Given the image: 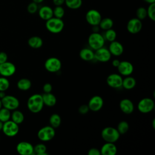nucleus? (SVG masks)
Wrapping results in <instances>:
<instances>
[{"instance_id": "obj_1", "label": "nucleus", "mask_w": 155, "mask_h": 155, "mask_svg": "<svg viewBox=\"0 0 155 155\" xmlns=\"http://www.w3.org/2000/svg\"><path fill=\"white\" fill-rule=\"evenodd\" d=\"M44 102L41 94H34L29 97L27 106L30 111L33 113H39L44 107Z\"/></svg>"}, {"instance_id": "obj_2", "label": "nucleus", "mask_w": 155, "mask_h": 155, "mask_svg": "<svg viewBox=\"0 0 155 155\" xmlns=\"http://www.w3.org/2000/svg\"><path fill=\"white\" fill-rule=\"evenodd\" d=\"M45 27L50 33H59L64 29V22L62 19L53 16L46 21Z\"/></svg>"}, {"instance_id": "obj_3", "label": "nucleus", "mask_w": 155, "mask_h": 155, "mask_svg": "<svg viewBox=\"0 0 155 155\" xmlns=\"http://www.w3.org/2000/svg\"><path fill=\"white\" fill-rule=\"evenodd\" d=\"M120 135L117 130L111 127H107L101 131V137L106 142L114 143L117 142Z\"/></svg>"}, {"instance_id": "obj_4", "label": "nucleus", "mask_w": 155, "mask_h": 155, "mask_svg": "<svg viewBox=\"0 0 155 155\" xmlns=\"http://www.w3.org/2000/svg\"><path fill=\"white\" fill-rule=\"evenodd\" d=\"M105 39L103 35L98 32H93L88 38V43L91 48L96 50L102 47L105 44Z\"/></svg>"}, {"instance_id": "obj_5", "label": "nucleus", "mask_w": 155, "mask_h": 155, "mask_svg": "<svg viewBox=\"0 0 155 155\" xmlns=\"http://www.w3.org/2000/svg\"><path fill=\"white\" fill-rule=\"evenodd\" d=\"M19 128L18 124L10 119L3 123L2 131L3 133L7 137H12L16 136L19 132Z\"/></svg>"}, {"instance_id": "obj_6", "label": "nucleus", "mask_w": 155, "mask_h": 155, "mask_svg": "<svg viewBox=\"0 0 155 155\" xmlns=\"http://www.w3.org/2000/svg\"><path fill=\"white\" fill-rule=\"evenodd\" d=\"M38 137L39 140L43 142H47L51 140L54 138L55 136L54 128L50 126H45L39 130L38 134Z\"/></svg>"}, {"instance_id": "obj_7", "label": "nucleus", "mask_w": 155, "mask_h": 155, "mask_svg": "<svg viewBox=\"0 0 155 155\" xmlns=\"http://www.w3.org/2000/svg\"><path fill=\"white\" fill-rule=\"evenodd\" d=\"M1 102L2 107L9 110L10 111H13L18 109L19 106V99L12 95H5L3 98L1 99Z\"/></svg>"}, {"instance_id": "obj_8", "label": "nucleus", "mask_w": 155, "mask_h": 155, "mask_svg": "<svg viewBox=\"0 0 155 155\" xmlns=\"http://www.w3.org/2000/svg\"><path fill=\"white\" fill-rule=\"evenodd\" d=\"M154 108V101L149 97H145L139 101L137 104L138 110L144 114L149 113L153 110Z\"/></svg>"}, {"instance_id": "obj_9", "label": "nucleus", "mask_w": 155, "mask_h": 155, "mask_svg": "<svg viewBox=\"0 0 155 155\" xmlns=\"http://www.w3.org/2000/svg\"><path fill=\"white\" fill-rule=\"evenodd\" d=\"M44 67L48 71L55 73L60 70L62 67V64L58 58L56 57H51L45 61Z\"/></svg>"}, {"instance_id": "obj_10", "label": "nucleus", "mask_w": 155, "mask_h": 155, "mask_svg": "<svg viewBox=\"0 0 155 155\" xmlns=\"http://www.w3.org/2000/svg\"><path fill=\"white\" fill-rule=\"evenodd\" d=\"M16 70V68L15 64L8 61L0 64V75L1 76L10 77L15 73Z\"/></svg>"}, {"instance_id": "obj_11", "label": "nucleus", "mask_w": 155, "mask_h": 155, "mask_svg": "<svg viewBox=\"0 0 155 155\" xmlns=\"http://www.w3.org/2000/svg\"><path fill=\"white\" fill-rule=\"evenodd\" d=\"M85 19L87 22L91 26L99 25L102 19V16L99 11L95 9L88 10L85 15Z\"/></svg>"}, {"instance_id": "obj_12", "label": "nucleus", "mask_w": 155, "mask_h": 155, "mask_svg": "<svg viewBox=\"0 0 155 155\" xmlns=\"http://www.w3.org/2000/svg\"><path fill=\"white\" fill-rule=\"evenodd\" d=\"M18 153L21 155H31L33 154V146L31 143L25 141L19 142L16 147Z\"/></svg>"}, {"instance_id": "obj_13", "label": "nucleus", "mask_w": 155, "mask_h": 155, "mask_svg": "<svg viewBox=\"0 0 155 155\" xmlns=\"http://www.w3.org/2000/svg\"><path fill=\"white\" fill-rule=\"evenodd\" d=\"M111 54L108 49L104 47L95 50L94 59L99 62H106L110 60Z\"/></svg>"}, {"instance_id": "obj_14", "label": "nucleus", "mask_w": 155, "mask_h": 155, "mask_svg": "<svg viewBox=\"0 0 155 155\" xmlns=\"http://www.w3.org/2000/svg\"><path fill=\"white\" fill-rule=\"evenodd\" d=\"M142 28V23L141 20L137 18H131L128 21L127 24V29L128 31L131 34H136L139 33Z\"/></svg>"}, {"instance_id": "obj_15", "label": "nucleus", "mask_w": 155, "mask_h": 155, "mask_svg": "<svg viewBox=\"0 0 155 155\" xmlns=\"http://www.w3.org/2000/svg\"><path fill=\"white\" fill-rule=\"evenodd\" d=\"M123 78L121 75L117 73H112L107 78V84L113 88H118L122 87Z\"/></svg>"}, {"instance_id": "obj_16", "label": "nucleus", "mask_w": 155, "mask_h": 155, "mask_svg": "<svg viewBox=\"0 0 155 155\" xmlns=\"http://www.w3.org/2000/svg\"><path fill=\"white\" fill-rule=\"evenodd\" d=\"M104 100L101 96L96 95L93 96L89 101L88 106L90 110L92 111H98L103 107Z\"/></svg>"}, {"instance_id": "obj_17", "label": "nucleus", "mask_w": 155, "mask_h": 155, "mask_svg": "<svg viewBox=\"0 0 155 155\" xmlns=\"http://www.w3.org/2000/svg\"><path fill=\"white\" fill-rule=\"evenodd\" d=\"M117 68L120 74L125 76L131 74L134 70L133 64L130 62L127 61H120Z\"/></svg>"}, {"instance_id": "obj_18", "label": "nucleus", "mask_w": 155, "mask_h": 155, "mask_svg": "<svg viewBox=\"0 0 155 155\" xmlns=\"http://www.w3.org/2000/svg\"><path fill=\"white\" fill-rule=\"evenodd\" d=\"M119 108L125 114H129L134 111V104L129 99H123L119 102Z\"/></svg>"}, {"instance_id": "obj_19", "label": "nucleus", "mask_w": 155, "mask_h": 155, "mask_svg": "<svg viewBox=\"0 0 155 155\" xmlns=\"http://www.w3.org/2000/svg\"><path fill=\"white\" fill-rule=\"evenodd\" d=\"M117 147L114 143L106 142L101 147L100 151L102 155H115L117 153Z\"/></svg>"}, {"instance_id": "obj_20", "label": "nucleus", "mask_w": 155, "mask_h": 155, "mask_svg": "<svg viewBox=\"0 0 155 155\" xmlns=\"http://www.w3.org/2000/svg\"><path fill=\"white\" fill-rule=\"evenodd\" d=\"M108 50L111 54V55H114L116 56H120L124 52V47L121 43L118 41H114L111 42Z\"/></svg>"}, {"instance_id": "obj_21", "label": "nucleus", "mask_w": 155, "mask_h": 155, "mask_svg": "<svg viewBox=\"0 0 155 155\" xmlns=\"http://www.w3.org/2000/svg\"><path fill=\"white\" fill-rule=\"evenodd\" d=\"M38 14L42 19L47 21L53 16V8L50 6L44 5L39 9Z\"/></svg>"}, {"instance_id": "obj_22", "label": "nucleus", "mask_w": 155, "mask_h": 155, "mask_svg": "<svg viewBox=\"0 0 155 155\" xmlns=\"http://www.w3.org/2000/svg\"><path fill=\"white\" fill-rule=\"evenodd\" d=\"M42 100L44 104L48 107H53L55 105L57 99L56 96L51 93H44L42 95Z\"/></svg>"}, {"instance_id": "obj_23", "label": "nucleus", "mask_w": 155, "mask_h": 155, "mask_svg": "<svg viewBox=\"0 0 155 155\" xmlns=\"http://www.w3.org/2000/svg\"><path fill=\"white\" fill-rule=\"evenodd\" d=\"M79 56L85 61H91L94 59V53L90 48H84L80 51Z\"/></svg>"}, {"instance_id": "obj_24", "label": "nucleus", "mask_w": 155, "mask_h": 155, "mask_svg": "<svg viewBox=\"0 0 155 155\" xmlns=\"http://www.w3.org/2000/svg\"><path fill=\"white\" fill-rule=\"evenodd\" d=\"M28 45L32 48H39L43 45V41L39 36H31L28 40Z\"/></svg>"}, {"instance_id": "obj_25", "label": "nucleus", "mask_w": 155, "mask_h": 155, "mask_svg": "<svg viewBox=\"0 0 155 155\" xmlns=\"http://www.w3.org/2000/svg\"><path fill=\"white\" fill-rule=\"evenodd\" d=\"M10 119L12 121L19 125L23 122L24 120V115L22 111L16 109L13 110L11 113Z\"/></svg>"}, {"instance_id": "obj_26", "label": "nucleus", "mask_w": 155, "mask_h": 155, "mask_svg": "<svg viewBox=\"0 0 155 155\" xmlns=\"http://www.w3.org/2000/svg\"><path fill=\"white\" fill-rule=\"evenodd\" d=\"M136 85V79L131 76H127L125 78L122 80V87L126 90H131L133 89Z\"/></svg>"}, {"instance_id": "obj_27", "label": "nucleus", "mask_w": 155, "mask_h": 155, "mask_svg": "<svg viewBox=\"0 0 155 155\" xmlns=\"http://www.w3.org/2000/svg\"><path fill=\"white\" fill-rule=\"evenodd\" d=\"M18 89L22 91H27L29 90L31 87V82L30 80L27 78L20 79L16 84Z\"/></svg>"}, {"instance_id": "obj_28", "label": "nucleus", "mask_w": 155, "mask_h": 155, "mask_svg": "<svg viewBox=\"0 0 155 155\" xmlns=\"http://www.w3.org/2000/svg\"><path fill=\"white\" fill-rule=\"evenodd\" d=\"M99 28L104 30H107L110 28H112L113 26V21L110 18H102L99 24Z\"/></svg>"}, {"instance_id": "obj_29", "label": "nucleus", "mask_w": 155, "mask_h": 155, "mask_svg": "<svg viewBox=\"0 0 155 155\" xmlns=\"http://www.w3.org/2000/svg\"><path fill=\"white\" fill-rule=\"evenodd\" d=\"M49 122L51 127L54 128H58L61 123V118L58 114H52L49 119Z\"/></svg>"}, {"instance_id": "obj_30", "label": "nucleus", "mask_w": 155, "mask_h": 155, "mask_svg": "<svg viewBox=\"0 0 155 155\" xmlns=\"http://www.w3.org/2000/svg\"><path fill=\"white\" fill-rule=\"evenodd\" d=\"M66 6L73 10L79 8L82 4V0H65Z\"/></svg>"}, {"instance_id": "obj_31", "label": "nucleus", "mask_w": 155, "mask_h": 155, "mask_svg": "<svg viewBox=\"0 0 155 155\" xmlns=\"http://www.w3.org/2000/svg\"><path fill=\"white\" fill-rule=\"evenodd\" d=\"M47 147L44 143H38L33 147V153L36 155H48L46 153Z\"/></svg>"}, {"instance_id": "obj_32", "label": "nucleus", "mask_w": 155, "mask_h": 155, "mask_svg": "<svg viewBox=\"0 0 155 155\" xmlns=\"http://www.w3.org/2000/svg\"><path fill=\"white\" fill-rule=\"evenodd\" d=\"M11 116V111L9 110L2 107L0 109V120L3 123L10 120Z\"/></svg>"}, {"instance_id": "obj_33", "label": "nucleus", "mask_w": 155, "mask_h": 155, "mask_svg": "<svg viewBox=\"0 0 155 155\" xmlns=\"http://www.w3.org/2000/svg\"><path fill=\"white\" fill-rule=\"evenodd\" d=\"M104 39L107 40L109 42H112L115 41L116 37H117V33L115 31V30H114L112 28L108 29L105 30V33H104Z\"/></svg>"}, {"instance_id": "obj_34", "label": "nucleus", "mask_w": 155, "mask_h": 155, "mask_svg": "<svg viewBox=\"0 0 155 155\" xmlns=\"http://www.w3.org/2000/svg\"><path fill=\"white\" fill-rule=\"evenodd\" d=\"M116 129L120 134H125L129 129L128 123L125 120H122L118 124Z\"/></svg>"}, {"instance_id": "obj_35", "label": "nucleus", "mask_w": 155, "mask_h": 155, "mask_svg": "<svg viewBox=\"0 0 155 155\" xmlns=\"http://www.w3.org/2000/svg\"><path fill=\"white\" fill-rule=\"evenodd\" d=\"M10 87V82L7 78L0 77V91H5Z\"/></svg>"}, {"instance_id": "obj_36", "label": "nucleus", "mask_w": 155, "mask_h": 155, "mask_svg": "<svg viewBox=\"0 0 155 155\" xmlns=\"http://www.w3.org/2000/svg\"><path fill=\"white\" fill-rule=\"evenodd\" d=\"M53 16L62 19L65 14L64 8L62 7V5L59 6H55V7L53 9Z\"/></svg>"}, {"instance_id": "obj_37", "label": "nucleus", "mask_w": 155, "mask_h": 155, "mask_svg": "<svg viewBox=\"0 0 155 155\" xmlns=\"http://www.w3.org/2000/svg\"><path fill=\"white\" fill-rule=\"evenodd\" d=\"M147 16L153 21H155V2L149 4L148 8H147Z\"/></svg>"}, {"instance_id": "obj_38", "label": "nucleus", "mask_w": 155, "mask_h": 155, "mask_svg": "<svg viewBox=\"0 0 155 155\" xmlns=\"http://www.w3.org/2000/svg\"><path fill=\"white\" fill-rule=\"evenodd\" d=\"M136 15L137 16V18H138L140 20L144 19L147 16V8L143 7H140L136 10Z\"/></svg>"}, {"instance_id": "obj_39", "label": "nucleus", "mask_w": 155, "mask_h": 155, "mask_svg": "<svg viewBox=\"0 0 155 155\" xmlns=\"http://www.w3.org/2000/svg\"><path fill=\"white\" fill-rule=\"evenodd\" d=\"M38 4L32 1L31 2H30L27 7V12L30 13V14H34L38 10Z\"/></svg>"}, {"instance_id": "obj_40", "label": "nucleus", "mask_w": 155, "mask_h": 155, "mask_svg": "<svg viewBox=\"0 0 155 155\" xmlns=\"http://www.w3.org/2000/svg\"><path fill=\"white\" fill-rule=\"evenodd\" d=\"M89 110H90V109L88 108V105H86V104L81 105L78 108V111L81 114H87L89 111Z\"/></svg>"}, {"instance_id": "obj_41", "label": "nucleus", "mask_w": 155, "mask_h": 155, "mask_svg": "<svg viewBox=\"0 0 155 155\" xmlns=\"http://www.w3.org/2000/svg\"><path fill=\"white\" fill-rule=\"evenodd\" d=\"M43 91L44 93H51L52 90H53V87L51 84L50 83H45L43 85Z\"/></svg>"}, {"instance_id": "obj_42", "label": "nucleus", "mask_w": 155, "mask_h": 155, "mask_svg": "<svg viewBox=\"0 0 155 155\" xmlns=\"http://www.w3.org/2000/svg\"><path fill=\"white\" fill-rule=\"evenodd\" d=\"M88 155H101V151L98 148H91L88 151Z\"/></svg>"}, {"instance_id": "obj_43", "label": "nucleus", "mask_w": 155, "mask_h": 155, "mask_svg": "<svg viewBox=\"0 0 155 155\" xmlns=\"http://www.w3.org/2000/svg\"><path fill=\"white\" fill-rule=\"evenodd\" d=\"M8 60V55L4 51H0V64L4 63Z\"/></svg>"}, {"instance_id": "obj_44", "label": "nucleus", "mask_w": 155, "mask_h": 155, "mask_svg": "<svg viewBox=\"0 0 155 155\" xmlns=\"http://www.w3.org/2000/svg\"><path fill=\"white\" fill-rule=\"evenodd\" d=\"M53 2L55 6H59L65 3V0H53Z\"/></svg>"}, {"instance_id": "obj_45", "label": "nucleus", "mask_w": 155, "mask_h": 155, "mask_svg": "<svg viewBox=\"0 0 155 155\" xmlns=\"http://www.w3.org/2000/svg\"><path fill=\"white\" fill-rule=\"evenodd\" d=\"M120 62V61L119 60H118V59H115L113 60V61H112V65H113V67L117 68V67H118V65H119Z\"/></svg>"}, {"instance_id": "obj_46", "label": "nucleus", "mask_w": 155, "mask_h": 155, "mask_svg": "<svg viewBox=\"0 0 155 155\" xmlns=\"http://www.w3.org/2000/svg\"><path fill=\"white\" fill-rule=\"evenodd\" d=\"M6 95L5 91H0V99H1L2 98H3Z\"/></svg>"}, {"instance_id": "obj_47", "label": "nucleus", "mask_w": 155, "mask_h": 155, "mask_svg": "<svg viewBox=\"0 0 155 155\" xmlns=\"http://www.w3.org/2000/svg\"><path fill=\"white\" fill-rule=\"evenodd\" d=\"M144 1H145L146 2L148 3V4H151V3H154L155 2V0H143Z\"/></svg>"}, {"instance_id": "obj_48", "label": "nucleus", "mask_w": 155, "mask_h": 155, "mask_svg": "<svg viewBox=\"0 0 155 155\" xmlns=\"http://www.w3.org/2000/svg\"><path fill=\"white\" fill-rule=\"evenodd\" d=\"M44 0H32V1L37 3V4H40L41 2H42Z\"/></svg>"}, {"instance_id": "obj_49", "label": "nucleus", "mask_w": 155, "mask_h": 155, "mask_svg": "<svg viewBox=\"0 0 155 155\" xmlns=\"http://www.w3.org/2000/svg\"><path fill=\"white\" fill-rule=\"evenodd\" d=\"M2 126H3V122L0 120V131H2Z\"/></svg>"}, {"instance_id": "obj_50", "label": "nucleus", "mask_w": 155, "mask_h": 155, "mask_svg": "<svg viewBox=\"0 0 155 155\" xmlns=\"http://www.w3.org/2000/svg\"><path fill=\"white\" fill-rule=\"evenodd\" d=\"M153 128H155V119H154L153 120Z\"/></svg>"}, {"instance_id": "obj_51", "label": "nucleus", "mask_w": 155, "mask_h": 155, "mask_svg": "<svg viewBox=\"0 0 155 155\" xmlns=\"http://www.w3.org/2000/svg\"><path fill=\"white\" fill-rule=\"evenodd\" d=\"M2 107V102H1V99H0V109Z\"/></svg>"}]
</instances>
